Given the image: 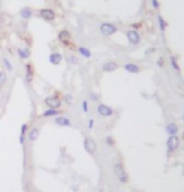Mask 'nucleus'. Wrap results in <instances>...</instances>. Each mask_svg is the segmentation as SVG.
Listing matches in <instances>:
<instances>
[{"label":"nucleus","instance_id":"obj_5","mask_svg":"<svg viewBox=\"0 0 184 192\" xmlns=\"http://www.w3.org/2000/svg\"><path fill=\"white\" fill-rule=\"evenodd\" d=\"M83 147H85V149H86V152L88 153V155H94V153H96V151H97V143H96V141L94 138H90V137L85 138Z\"/></svg>","mask_w":184,"mask_h":192},{"label":"nucleus","instance_id":"obj_31","mask_svg":"<svg viewBox=\"0 0 184 192\" xmlns=\"http://www.w3.org/2000/svg\"><path fill=\"white\" fill-rule=\"evenodd\" d=\"M91 99L94 101V102L99 101V94H97V93H95V92H92V93H91Z\"/></svg>","mask_w":184,"mask_h":192},{"label":"nucleus","instance_id":"obj_25","mask_svg":"<svg viewBox=\"0 0 184 192\" xmlns=\"http://www.w3.org/2000/svg\"><path fill=\"white\" fill-rule=\"evenodd\" d=\"M68 62H69L72 65H76V64H78V58H77L75 54H71V55L68 56Z\"/></svg>","mask_w":184,"mask_h":192},{"label":"nucleus","instance_id":"obj_23","mask_svg":"<svg viewBox=\"0 0 184 192\" xmlns=\"http://www.w3.org/2000/svg\"><path fill=\"white\" fill-rule=\"evenodd\" d=\"M3 64H4V67H5V69L8 72H13V64L8 58H3Z\"/></svg>","mask_w":184,"mask_h":192},{"label":"nucleus","instance_id":"obj_6","mask_svg":"<svg viewBox=\"0 0 184 192\" xmlns=\"http://www.w3.org/2000/svg\"><path fill=\"white\" fill-rule=\"evenodd\" d=\"M39 16L46 22H53L56 19V11L50 8H43L39 10Z\"/></svg>","mask_w":184,"mask_h":192},{"label":"nucleus","instance_id":"obj_12","mask_svg":"<svg viewBox=\"0 0 184 192\" xmlns=\"http://www.w3.org/2000/svg\"><path fill=\"white\" fill-rule=\"evenodd\" d=\"M117 69H119V64L116 62H112V61L106 62L102 65V72H105V73H112V72H115Z\"/></svg>","mask_w":184,"mask_h":192},{"label":"nucleus","instance_id":"obj_22","mask_svg":"<svg viewBox=\"0 0 184 192\" xmlns=\"http://www.w3.org/2000/svg\"><path fill=\"white\" fill-rule=\"evenodd\" d=\"M170 65H172V68L175 70V72H180V67H179V64H178V62H177V59H175V56L174 55H170Z\"/></svg>","mask_w":184,"mask_h":192},{"label":"nucleus","instance_id":"obj_14","mask_svg":"<svg viewBox=\"0 0 184 192\" xmlns=\"http://www.w3.org/2000/svg\"><path fill=\"white\" fill-rule=\"evenodd\" d=\"M124 69L127 72V73H130V74H138L140 73V67L135 63H126L124 65Z\"/></svg>","mask_w":184,"mask_h":192},{"label":"nucleus","instance_id":"obj_34","mask_svg":"<svg viewBox=\"0 0 184 192\" xmlns=\"http://www.w3.org/2000/svg\"><path fill=\"white\" fill-rule=\"evenodd\" d=\"M158 65H159V67H163V65H164V59H163V58H159V59H158Z\"/></svg>","mask_w":184,"mask_h":192},{"label":"nucleus","instance_id":"obj_7","mask_svg":"<svg viewBox=\"0 0 184 192\" xmlns=\"http://www.w3.org/2000/svg\"><path fill=\"white\" fill-rule=\"evenodd\" d=\"M96 111L99 113V116H101V117H111L112 114H114V109L110 107V106L105 104V103H100L97 106Z\"/></svg>","mask_w":184,"mask_h":192},{"label":"nucleus","instance_id":"obj_35","mask_svg":"<svg viewBox=\"0 0 184 192\" xmlns=\"http://www.w3.org/2000/svg\"><path fill=\"white\" fill-rule=\"evenodd\" d=\"M0 28H2V18H0Z\"/></svg>","mask_w":184,"mask_h":192},{"label":"nucleus","instance_id":"obj_26","mask_svg":"<svg viewBox=\"0 0 184 192\" xmlns=\"http://www.w3.org/2000/svg\"><path fill=\"white\" fill-rule=\"evenodd\" d=\"M105 142H106V144H107V146H110V147L115 146V140H114L111 136H107V137L105 138Z\"/></svg>","mask_w":184,"mask_h":192},{"label":"nucleus","instance_id":"obj_24","mask_svg":"<svg viewBox=\"0 0 184 192\" xmlns=\"http://www.w3.org/2000/svg\"><path fill=\"white\" fill-rule=\"evenodd\" d=\"M63 101H64V103L66 104H68V106H71V104H73V95L72 94H64V97H63Z\"/></svg>","mask_w":184,"mask_h":192},{"label":"nucleus","instance_id":"obj_11","mask_svg":"<svg viewBox=\"0 0 184 192\" xmlns=\"http://www.w3.org/2000/svg\"><path fill=\"white\" fill-rule=\"evenodd\" d=\"M58 40L63 44V45H68L69 42H71V33L68 30H61L58 33Z\"/></svg>","mask_w":184,"mask_h":192},{"label":"nucleus","instance_id":"obj_17","mask_svg":"<svg viewBox=\"0 0 184 192\" xmlns=\"http://www.w3.org/2000/svg\"><path fill=\"white\" fill-rule=\"evenodd\" d=\"M33 75H34V72H33V67H32V64H27L25 65V81H27V83H32V81H33Z\"/></svg>","mask_w":184,"mask_h":192},{"label":"nucleus","instance_id":"obj_10","mask_svg":"<svg viewBox=\"0 0 184 192\" xmlns=\"http://www.w3.org/2000/svg\"><path fill=\"white\" fill-rule=\"evenodd\" d=\"M49 63L53 64V65H59L63 61V55L58 52H54V53H50L49 54Z\"/></svg>","mask_w":184,"mask_h":192},{"label":"nucleus","instance_id":"obj_4","mask_svg":"<svg viewBox=\"0 0 184 192\" xmlns=\"http://www.w3.org/2000/svg\"><path fill=\"white\" fill-rule=\"evenodd\" d=\"M126 38H127V40L129 43H130L131 45H139L140 42H141V35L138 30L135 29H130V30H127L126 33Z\"/></svg>","mask_w":184,"mask_h":192},{"label":"nucleus","instance_id":"obj_3","mask_svg":"<svg viewBox=\"0 0 184 192\" xmlns=\"http://www.w3.org/2000/svg\"><path fill=\"white\" fill-rule=\"evenodd\" d=\"M180 146V138L177 136H169L167 140V148H168V155L174 153Z\"/></svg>","mask_w":184,"mask_h":192},{"label":"nucleus","instance_id":"obj_20","mask_svg":"<svg viewBox=\"0 0 184 192\" xmlns=\"http://www.w3.org/2000/svg\"><path fill=\"white\" fill-rule=\"evenodd\" d=\"M158 25H159V29H160V31L161 33H165V29H167V20H165V19L160 15V14H158Z\"/></svg>","mask_w":184,"mask_h":192},{"label":"nucleus","instance_id":"obj_8","mask_svg":"<svg viewBox=\"0 0 184 192\" xmlns=\"http://www.w3.org/2000/svg\"><path fill=\"white\" fill-rule=\"evenodd\" d=\"M44 104L48 107V108H53V109H59L61 106H62V101L56 97V95H52V97H47L44 99Z\"/></svg>","mask_w":184,"mask_h":192},{"label":"nucleus","instance_id":"obj_36","mask_svg":"<svg viewBox=\"0 0 184 192\" xmlns=\"http://www.w3.org/2000/svg\"><path fill=\"white\" fill-rule=\"evenodd\" d=\"M105 192H110V191H105Z\"/></svg>","mask_w":184,"mask_h":192},{"label":"nucleus","instance_id":"obj_13","mask_svg":"<svg viewBox=\"0 0 184 192\" xmlns=\"http://www.w3.org/2000/svg\"><path fill=\"white\" fill-rule=\"evenodd\" d=\"M178 132H179L178 124H175L174 122H170L165 126V133H167L168 136H177Z\"/></svg>","mask_w":184,"mask_h":192},{"label":"nucleus","instance_id":"obj_16","mask_svg":"<svg viewBox=\"0 0 184 192\" xmlns=\"http://www.w3.org/2000/svg\"><path fill=\"white\" fill-rule=\"evenodd\" d=\"M59 109H53V108H48V109H46L43 113H42V117H46V118H49V117H57V116H59Z\"/></svg>","mask_w":184,"mask_h":192},{"label":"nucleus","instance_id":"obj_28","mask_svg":"<svg viewBox=\"0 0 184 192\" xmlns=\"http://www.w3.org/2000/svg\"><path fill=\"white\" fill-rule=\"evenodd\" d=\"M27 131H28V124H27V123L22 124V128H20V134H22V136H25Z\"/></svg>","mask_w":184,"mask_h":192},{"label":"nucleus","instance_id":"obj_30","mask_svg":"<svg viewBox=\"0 0 184 192\" xmlns=\"http://www.w3.org/2000/svg\"><path fill=\"white\" fill-rule=\"evenodd\" d=\"M94 126H95V119L90 118V119H88V123H87V127H88V129H92V128H94Z\"/></svg>","mask_w":184,"mask_h":192},{"label":"nucleus","instance_id":"obj_19","mask_svg":"<svg viewBox=\"0 0 184 192\" xmlns=\"http://www.w3.org/2000/svg\"><path fill=\"white\" fill-rule=\"evenodd\" d=\"M16 53H18V55H19L20 59H28L30 56V50L28 48H18Z\"/></svg>","mask_w":184,"mask_h":192},{"label":"nucleus","instance_id":"obj_18","mask_svg":"<svg viewBox=\"0 0 184 192\" xmlns=\"http://www.w3.org/2000/svg\"><path fill=\"white\" fill-rule=\"evenodd\" d=\"M19 15L24 19V20H29V19L32 18V15H33V11H32V9H30L29 6H25V8L20 9Z\"/></svg>","mask_w":184,"mask_h":192},{"label":"nucleus","instance_id":"obj_21","mask_svg":"<svg viewBox=\"0 0 184 192\" xmlns=\"http://www.w3.org/2000/svg\"><path fill=\"white\" fill-rule=\"evenodd\" d=\"M77 52L82 55V56H85V58H91V56H92V52L88 49V48H85V47H78L77 48Z\"/></svg>","mask_w":184,"mask_h":192},{"label":"nucleus","instance_id":"obj_2","mask_svg":"<svg viewBox=\"0 0 184 192\" xmlns=\"http://www.w3.org/2000/svg\"><path fill=\"white\" fill-rule=\"evenodd\" d=\"M117 30H119L115 24H112V23L105 22V23H101V25H100V33L103 36H111V35L116 34Z\"/></svg>","mask_w":184,"mask_h":192},{"label":"nucleus","instance_id":"obj_33","mask_svg":"<svg viewBox=\"0 0 184 192\" xmlns=\"http://www.w3.org/2000/svg\"><path fill=\"white\" fill-rule=\"evenodd\" d=\"M24 142H25V136H22V134H20V136H19V143L24 144Z\"/></svg>","mask_w":184,"mask_h":192},{"label":"nucleus","instance_id":"obj_27","mask_svg":"<svg viewBox=\"0 0 184 192\" xmlns=\"http://www.w3.org/2000/svg\"><path fill=\"white\" fill-rule=\"evenodd\" d=\"M5 82H7V74L3 70H0V86L5 84Z\"/></svg>","mask_w":184,"mask_h":192},{"label":"nucleus","instance_id":"obj_32","mask_svg":"<svg viewBox=\"0 0 184 192\" xmlns=\"http://www.w3.org/2000/svg\"><path fill=\"white\" fill-rule=\"evenodd\" d=\"M151 5H153V8L154 9H159V0H151Z\"/></svg>","mask_w":184,"mask_h":192},{"label":"nucleus","instance_id":"obj_29","mask_svg":"<svg viewBox=\"0 0 184 192\" xmlns=\"http://www.w3.org/2000/svg\"><path fill=\"white\" fill-rule=\"evenodd\" d=\"M82 111H83L85 113H87V112H88V102H87L86 99L82 102Z\"/></svg>","mask_w":184,"mask_h":192},{"label":"nucleus","instance_id":"obj_1","mask_svg":"<svg viewBox=\"0 0 184 192\" xmlns=\"http://www.w3.org/2000/svg\"><path fill=\"white\" fill-rule=\"evenodd\" d=\"M112 169H114V173H115L116 178H117L121 183H127V181H129V176H127V173H126L125 167H124V165H122L121 161H116V162H114Z\"/></svg>","mask_w":184,"mask_h":192},{"label":"nucleus","instance_id":"obj_9","mask_svg":"<svg viewBox=\"0 0 184 192\" xmlns=\"http://www.w3.org/2000/svg\"><path fill=\"white\" fill-rule=\"evenodd\" d=\"M54 123H56L57 126L59 127H72V122L68 117L66 116H57V117H54Z\"/></svg>","mask_w":184,"mask_h":192},{"label":"nucleus","instance_id":"obj_15","mask_svg":"<svg viewBox=\"0 0 184 192\" xmlns=\"http://www.w3.org/2000/svg\"><path fill=\"white\" fill-rule=\"evenodd\" d=\"M39 128L38 127H33L32 129H29V132H28V140L30 141V142H35L37 140H38V137H39Z\"/></svg>","mask_w":184,"mask_h":192}]
</instances>
